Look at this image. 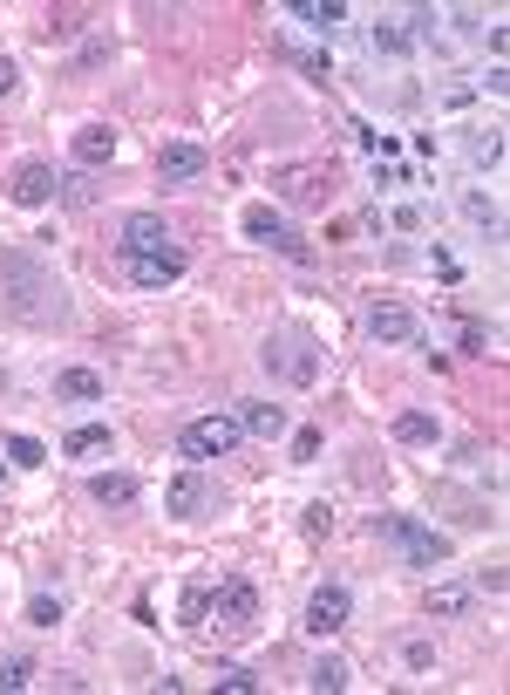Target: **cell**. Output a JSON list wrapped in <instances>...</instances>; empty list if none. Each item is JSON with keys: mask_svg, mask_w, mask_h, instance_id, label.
Segmentation results:
<instances>
[{"mask_svg": "<svg viewBox=\"0 0 510 695\" xmlns=\"http://www.w3.org/2000/svg\"><path fill=\"white\" fill-rule=\"evenodd\" d=\"M287 14H293V21H307V28H320V34H333L340 21H348V0H293Z\"/></svg>", "mask_w": 510, "mask_h": 695, "instance_id": "ffe728a7", "label": "cell"}, {"mask_svg": "<svg viewBox=\"0 0 510 695\" xmlns=\"http://www.w3.org/2000/svg\"><path fill=\"white\" fill-rule=\"evenodd\" d=\"M374 532H381V539L402 553L409 566H449V553H457V546H449V532L422 525L416 512H388V518H374Z\"/></svg>", "mask_w": 510, "mask_h": 695, "instance_id": "7a4b0ae2", "label": "cell"}, {"mask_svg": "<svg viewBox=\"0 0 510 695\" xmlns=\"http://www.w3.org/2000/svg\"><path fill=\"white\" fill-rule=\"evenodd\" d=\"M69 150H76L82 171H102L109 157H117V130H109V123H82V130L69 137Z\"/></svg>", "mask_w": 510, "mask_h": 695, "instance_id": "5bb4252c", "label": "cell"}, {"mask_svg": "<svg viewBox=\"0 0 510 695\" xmlns=\"http://www.w3.org/2000/svg\"><path fill=\"white\" fill-rule=\"evenodd\" d=\"M54 620H62V600H54V594H34V600H28V627H54Z\"/></svg>", "mask_w": 510, "mask_h": 695, "instance_id": "e575fe53", "label": "cell"}, {"mask_svg": "<svg viewBox=\"0 0 510 695\" xmlns=\"http://www.w3.org/2000/svg\"><path fill=\"white\" fill-rule=\"evenodd\" d=\"M368 335L388 341V348H409V341L422 335V320H416V307H402V300H374V307H368Z\"/></svg>", "mask_w": 510, "mask_h": 695, "instance_id": "30bf717a", "label": "cell"}, {"mask_svg": "<svg viewBox=\"0 0 510 695\" xmlns=\"http://www.w3.org/2000/svg\"><path fill=\"white\" fill-rule=\"evenodd\" d=\"M54 198H62V205H89V198H96L89 171H69V178H54Z\"/></svg>", "mask_w": 510, "mask_h": 695, "instance_id": "4dcf8cb0", "label": "cell"}, {"mask_svg": "<svg viewBox=\"0 0 510 695\" xmlns=\"http://www.w3.org/2000/svg\"><path fill=\"white\" fill-rule=\"evenodd\" d=\"M457 348H463V355H490V328H483V320H463V328H457Z\"/></svg>", "mask_w": 510, "mask_h": 695, "instance_id": "836d02e7", "label": "cell"}, {"mask_svg": "<svg viewBox=\"0 0 510 695\" xmlns=\"http://www.w3.org/2000/svg\"><path fill=\"white\" fill-rule=\"evenodd\" d=\"M204 607H211V586H204V579H198V586H184V600H178L184 627H204Z\"/></svg>", "mask_w": 510, "mask_h": 695, "instance_id": "f546056e", "label": "cell"}, {"mask_svg": "<svg viewBox=\"0 0 510 695\" xmlns=\"http://www.w3.org/2000/svg\"><path fill=\"white\" fill-rule=\"evenodd\" d=\"M102 450H109V423H82L62 437V457H102Z\"/></svg>", "mask_w": 510, "mask_h": 695, "instance_id": "cb8c5ba5", "label": "cell"}, {"mask_svg": "<svg viewBox=\"0 0 510 695\" xmlns=\"http://www.w3.org/2000/svg\"><path fill=\"white\" fill-rule=\"evenodd\" d=\"M130 266V280L143 287V294H157V287H170V280H184V252L170 246V252H150V259H123Z\"/></svg>", "mask_w": 510, "mask_h": 695, "instance_id": "4fadbf2b", "label": "cell"}, {"mask_svg": "<svg viewBox=\"0 0 510 695\" xmlns=\"http://www.w3.org/2000/svg\"><path fill=\"white\" fill-rule=\"evenodd\" d=\"M54 403H102V376L96 368H62L54 376Z\"/></svg>", "mask_w": 510, "mask_h": 695, "instance_id": "d6986e66", "label": "cell"}, {"mask_svg": "<svg viewBox=\"0 0 510 695\" xmlns=\"http://www.w3.org/2000/svg\"><path fill=\"white\" fill-rule=\"evenodd\" d=\"M463 211H470V219H477V226H483L490 239H503V211H497V205H490L483 191H463Z\"/></svg>", "mask_w": 510, "mask_h": 695, "instance_id": "4316f807", "label": "cell"}, {"mask_svg": "<svg viewBox=\"0 0 510 695\" xmlns=\"http://www.w3.org/2000/svg\"><path fill=\"white\" fill-rule=\"evenodd\" d=\"M8 198H14V205H48V198H54V171H48V165H21L14 185H8Z\"/></svg>", "mask_w": 510, "mask_h": 695, "instance_id": "e0dca14e", "label": "cell"}, {"mask_svg": "<svg viewBox=\"0 0 510 695\" xmlns=\"http://www.w3.org/2000/svg\"><path fill=\"white\" fill-rule=\"evenodd\" d=\"M218 688H224V695H259V675L239 668V662H224V668H218Z\"/></svg>", "mask_w": 510, "mask_h": 695, "instance_id": "f1b7e54d", "label": "cell"}, {"mask_svg": "<svg viewBox=\"0 0 510 695\" xmlns=\"http://www.w3.org/2000/svg\"><path fill=\"white\" fill-rule=\"evenodd\" d=\"M14 82H21V69H14V56H0V96H14Z\"/></svg>", "mask_w": 510, "mask_h": 695, "instance_id": "60d3db41", "label": "cell"}, {"mask_svg": "<svg viewBox=\"0 0 510 695\" xmlns=\"http://www.w3.org/2000/svg\"><path fill=\"white\" fill-rule=\"evenodd\" d=\"M204 171H211V150L191 143V137H170V143L157 150V178H163V185H198Z\"/></svg>", "mask_w": 510, "mask_h": 695, "instance_id": "ba28073f", "label": "cell"}, {"mask_svg": "<svg viewBox=\"0 0 510 695\" xmlns=\"http://www.w3.org/2000/svg\"><path fill=\"white\" fill-rule=\"evenodd\" d=\"M477 586H483V594L497 600V594H503V586H510V573H503V566H477Z\"/></svg>", "mask_w": 510, "mask_h": 695, "instance_id": "8d00e7d4", "label": "cell"}, {"mask_svg": "<svg viewBox=\"0 0 510 695\" xmlns=\"http://www.w3.org/2000/svg\"><path fill=\"white\" fill-rule=\"evenodd\" d=\"M8 457H14V464H21V470H41V464H48V444H41V437H28V430H21V437H8Z\"/></svg>", "mask_w": 510, "mask_h": 695, "instance_id": "83f0119b", "label": "cell"}, {"mask_svg": "<svg viewBox=\"0 0 510 695\" xmlns=\"http://www.w3.org/2000/svg\"><path fill=\"white\" fill-rule=\"evenodd\" d=\"M123 259H150V252H170V226L157 219V211H130L123 219V239H117Z\"/></svg>", "mask_w": 510, "mask_h": 695, "instance_id": "8fae6325", "label": "cell"}, {"mask_svg": "<svg viewBox=\"0 0 510 695\" xmlns=\"http://www.w3.org/2000/svg\"><path fill=\"white\" fill-rule=\"evenodd\" d=\"M163 512H170V518H204V512H211V477H204L198 464H184V470L163 485Z\"/></svg>", "mask_w": 510, "mask_h": 695, "instance_id": "9c48e42d", "label": "cell"}, {"mask_svg": "<svg viewBox=\"0 0 510 695\" xmlns=\"http://www.w3.org/2000/svg\"><path fill=\"white\" fill-rule=\"evenodd\" d=\"M463 150H470V165H477V171H497V165H503V130H497V123H490V130H470Z\"/></svg>", "mask_w": 510, "mask_h": 695, "instance_id": "603a6c76", "label": "cell"}, {"mask_svg": "<svg viewBox=\"0 0 510 695\" xmlns=\"http://www.w3.org/2000/svg\"><path fill=\"white\" fill-rule=\"evenodd\" d=\"M368 48H374V56H388V62L416 56V41H409V28H402V21H374V28H368Z\"/></svg>", "mask_w": 510, "mask_h": 695, "instance_id": "44dd1931", "label": "cell"}, {"mask_svg": "<svg viewBox=\"0 0 510 695\" xmlns=\"http://www.w3.org/2000/svg\"><path fill=\"white\" fill-rule=\"evenodd\" d=\"M239 416H191L184 430H178V457H191V464H204V457H232L239 450Z\"/></svg>", "mask_w": 510, "mask_h": 695, "instance_id": "8992f818", "label": "cell"}, {"mask_svg": "<svg viewBox=\"0 0 510 695\" xmlns=\"http://www.w3.org/2000/svg\"><path fill=\"white\" fill-rule=\"evenodd\" d=\"M279 191H287L293 205H333V171H320V165H293V171H279Z\"/></svg>", "mask_w": 510, "mask_h": 695, "instance_id": "7c38bea8", "label": "cell"}, {"mask_svg": "<svg viewBox=\"0 0 510 695\" xmlns=\"http://www.w3.org/2000/svg\"><path fill=\"white\" fill-rule=\"evenodd\" d=\"M409 668H436V641H409Z\"/></svg>", "mask_w": 510, "mask_h": 695, "instance_id": "f35d334b", "label": "cell"}, {"mask_svg": "<svg viewBox=\"0 0 510 695\" xmlns=\"http://www.w3.org/2000/svg\"><path fill=\"white\" fill-rule=\"evenodd\" d=\"M259 620V586L246 573H224L211 586V607H204V627H224V634H246Z\"/></svg>", "mask_w": 510, "mask_h": 695, "instance_id": "5b68a950", "label": "cell"}, {"mask_svg": "<svg viewBox=\"0 0 510 695\" xmlns=\"http://www.w3.org/2000/svg\"><path fill=\"white\" fill-rule=\"evenodd\" d=\"M34 655H8V662H0V688H8V695H21V688H34Z\"/></svg>", "mask_w": 510, "mask_h": 695, "instance_id": "d4e9b609", "label": "cell"}, {"mask_svg": "<svg viewBox=\"0 0 510 695\" xmlns=\"http://www.w3.org/2000/svg\"><path fill=\"white\" fill-rule=\"evenodd\" d=\"M348 614H354V594H348V586H340V579H320L313 586V600H307V634L313 641H327V634H340V627H348Z\"/></svg>", "mask_w": 510, "mask_h": 695, "instance_id": "52a82bcc", "label": "cell"}, {"mask_svg": "<svg viewBox=\"0 0 510 695\" xmlns=\"http://www.w3.org/2000/svg\"><path fill=\"white\" fill-rule=\"evenodd\" d=\"M348 682H354V668L340 662V655H320V662L307 668V688H313V695H340Z\"/></svg>", "mask_w": 510, "mask_h": 695, "instance_id": "7402d4cb", "label": "cell"}, {"mask_svg": "<svg viewBox=\"0 0 510 695\" xmlns=\"http://www.w3.org/2000/svg\"><path fill=\"white\" fill-rule=\"evenodd\" d=\"M109 56H117V41H109V34H89V41H82V56H76V69H102Z\"/></svg>", "mask_w": 510, "mask_h": 695, "instance_id": "1f68e13d", "label": "cell"}, {"mask_svg": "<svg viewBox=\"0 0 510 695\" xmlns=\"http://www.w3.org/2000/svg\"><path fill=\"white\" fill-rule=\"evenodd\" d=\"M483 89H490V96H503V89H510V69H503V62H490V76H483Z\"/></svg>", "mask_w": 510, "mask_h": 695, "instance_id": "ab89813d", "label": "cell"}, {"mask_svg": "<svg viewBox=\"0 0 510 695\" xmlns=\"http://www.w3.org/2000/svg\"><path fill=\"white\" fill-rule=\"evenodd\" d=\"M394 226H402V232H422L429 211H422V205H394Z\"/></svg>", "mask_w": 510, "mask_h": 695, "instance_id": "74e56055", "label": "cell"}, {"mask_svg": "<svg viewBox=\"0 0 510 695\" xmlns=\"http://www.w3.org/2000/svg\"><path fill=\"white\" fill-rule=\"evenodd\" d=\"M137 492H143V485H137L130 470H96V477H89V498H96V505H109V512H130V505H137Z\"/></svg>", "mask_w": 510, "mask_h": 695, "instance_id": "9a60e30c", "label": "cell"}, {"mask_svg": "<svg viewBox=\"0 0 510 695\" xmlns=\"http://www.w3.org/2000/svg\"><path fill=\"white\" fill-rule=\"evenodd\" d=\"M259 361L272 368L279 383H293V389H313V376H320V341H313L307 328H287V335H272V341L259 348Z\"/></svg>", "mask_w": 510, "mask_h": 695, "instance_id": "3957f363", "label": "cell"}, {"mask_svg": "<svg viewBox=\"0 0 510 695\" xmlns=\"http://www.w3.org/2000/svg\"><path fill=\"white\" fill-rule=\"evenodd\" d=\"M470 607V586H457V579H449V586H436V594H429V614H442V620H457Z\"/></svg>", "mask_w": 510, "mask_h": 695, "instance_id": "484cf974", "label": "cell"}, {"mask_svg": "<svg viewBox=\"0 0 510 695\" xmlns=\"http://www.w3.org/2000/svg\"><path fill=\"white\" fill-rule=\"evenodd\" d=\"M320 450H327L320 430H293V464H320Z\"/></svg>", "mask_w": 510, "mask_h": 695, "instance_id": "d590c367", "label": "cell"}, {"mask_svg": "<svg viewBox=\"0 0 510 695\" xmlns=\"http://www.w3.org/2000/svg\"><path fill=\"white\" fill-rule=\"evenodd\" d=\"M0 294H8V314L28 320V328L69 320V287L54 280V266L28 246H0Z\"/></svg>", "mask_w": 510, "mask_h": 695, "instance_id": "6da1fadb", "label": "cell"}, {"mask_svg": "<svg viewBox=\"0 0 510 695\" xmlns=\"http://www.w3.org/2000/svg\"><path fill=\"white\" fill-rule=\"evenodd\" d=\"M82 21H89L82 8H54V14H48V34H54V41H69V34H82Z\"/></svg>", "mask_w": 510, "mask_h": 695, "instance_id": "d6a6232c", "label": "cell"}, {"mask_svg": "<svg viewBox=\"0 0 510 695\" xmlns=\"http://www.w3.org/2000/svg\"><path fill=\"white\" fill-rule=\"evenodd\" d=\"M436 416L429 409H402V416H394V444H409V450H436Z\"/></svg>", "mask_w": 510, "mask_h": 695, "instance_id": "ac0fdd59", "label": "cell"}, {"mask_svg": "<svg viewBox=\"0 0 510 695\" xmlns=\"http://www.w3.org/2000/svg\"><path fill=\"white\" fill-rule=\"evenodd\" d=\"M239 232H246L252 246H272V252L300 259V266H313V259H320V246H313V239H300V232H293V219H287V211H272V205H246V211H239Z\"/></svg>", "mask_w": 510, "mask_h": 695, "instance_id": "277c9868", "label": "cell"}, {"mask_svg": "<svg viewBox=\"0 0 510 695\" xmlns=\"http://www.w3.org/2000/svg\"><path fill=\"white\" fill-rule=\"evenodd\" d=\"M239 430L272 444V437H287L293 423H287V409H279V403H239Z\"/></svg>", "mask_w": 510, "mask_h": 695, "instance_id": "2e32d148", "label": "cell"}]
</instances>
